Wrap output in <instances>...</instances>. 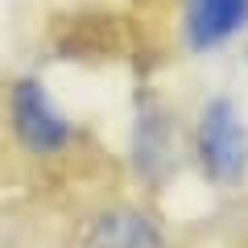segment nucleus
I'll return each instance as SVG.
<instances>
[{
	"label": "nucleus",
	"instance_id": "nucleus-1",
	"mask_svg": "<svg viewBox=\"0 0 248 248\" xmlns=\"http://www.w3.org/2000/svg\"><path fill=\"white\" fill-rule=\"evenodd\" d=\"M248 153V133L240 124V112L232 99H211L199 116V157H203L207 178L215 182H232L244 170Z\"/></svg>",
	"mask_w": 248,
	"mask_h": 248
},
{
	"label": "nucleus",
	"instance_id": "nucleus-2",
	"mask_svg": "<svg viewBox=\"0 0 248 248\" xmlns=\"http://www.w3.org/2000/svg\"><path fill=\"white\" fill-rule=\"evenodd\" d=\"M13 128H17L21 145L33 153H54L71 141V124L54 112L46 91L37 83H17L13 87Z\"/></svg>",
	"mask_w": 248,
	"mask_h": 248
},
{
	"label": "nucleus",
	"instance_id": "nucleus-3",
	"mask_svg": "<svg viewBox=\"0 0 248 248\" xmlns=\"http://www.w3.org/2000/svg\"><path fill=\"white\" fill-rule=\"evenodd\" d=\"M248 21V0H186V33L195 50L219 46Z\"/></svg>",
	"mask_w": 248,
	"mask_h": 248
},
{
	"label": "nucleus",
	"instance_id": "nucleus-4",
	"mask_svg": "<svg viewBox=\"0 0 248 248\" xmlns=\"http://www.w3.org/2000/svg\"><path fill=\"white\" fill-rule=\"evenodd\" d=\"M83 248H166V240L141 211L116 207V211H104L87 228Z\"/></svg>",
	"mask_w": 248,
	"mask_h": 248
},
{
	"label": "nucleus",
	"instance_id": "nucleus-5",
	"mask_svg": "<svg viewBox=\"0 0 248 248\" xmlns=\"http://www.w3.org/2000/svg\"><path fill=\"white\" fill-rule=\"evenodd\" d=\"M153 161L166 166L170 161V145H166V120L149 112L141 120V133H137V166H141L145 174H153Z\"/></svg>",
	"mask_w": 248,
	"mask_h": 248
}]
</instances>
